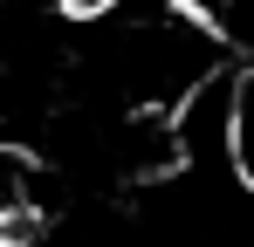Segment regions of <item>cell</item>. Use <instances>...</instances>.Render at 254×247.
Here are the masks:
<instances>
[{
	"mask_svg": "<svg viewBox=\"0 0 254 247\" xmlns=\"http://www.w3.org/2000/svg\"><path fill=\"white\" fill-rule=\"evenodd\" d=\"M227 165L254 192V76H234V117H227Z\"/></svg>",
	"mask_w": 254,
	"mask_h": 247,
	"instance_id": "6da1fadb",
	"label": "cell"
}]
</instances>
